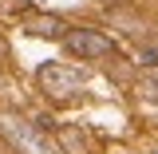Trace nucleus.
<instances>
[{"mask_svg":"<svg viewBox=\"0 0 158 154\" xmlns=\"http://www.w3.org/2000/svg\"><path fill=\"white\" fill-rule=\"evenodd\" d=\"M0 131H4V138H8L12 146H16V154H63L56 142L44 135V131H36L28 119L4 115V119H0Z\"/></svg>","mask_w":158,"mask_h":154,"instance_id":"1","label":"nucleus"},{"mask_svg":"<svg viewBox=\"0 0 158 154\" xmlns=\"http://www.w3.org/2000/svg\"><path fill=\"white\" fill-rule=\"evenodd\" d=\"M83 83H87V71L75 63H44L40 67V87L52 99H71Z\"/></svg>","mask_w":158,"mask_h":154,"instance_id":"2","label":"nucleus"},{"mask_svg":"<svg viewBox=\"0 0 158 154\" xmlns=\"http://www.w3.org/2000/svg\"><path fill=\"white\" fill-rule=\"evenodd\" d=\"M63 48L71 52L75 59H103L115 52V44L107 36H99L91 28H75V32H63Z\"/></svg>","mask_w":158,"mask_h":154,"instance_id":"3","label":"nucleus"},{"mask_svg":"<svg viewBox=\"0 0 158 154\" xmlns=\"http://www.w3.org/2000/svg\"><path fill=\"white\" fill-rule=\"evenodd\" d=\"M24 28H28L32 36L63 40V20H59V16H44V12H24Z\"/></svg>","mask_w":158,"mask_h":154,"instance_id":"4","label":"nucleus"},{"mask_svg":"<svg viewBox=\"0 0 158 154\" xmlns=\"http://www.w3.org/2000/svg\"><path fill=\"white\" fill-rule=\"evenodd\" d=\"M142 91H146L150 103H158V75H146V79H142Z\"/></svg>","mask_w":158,"mask_h":154,"instance_id":"5","label":"nucleus"}]
</instances>
